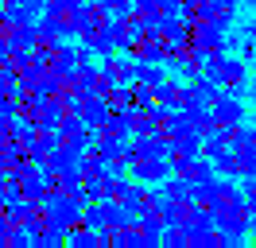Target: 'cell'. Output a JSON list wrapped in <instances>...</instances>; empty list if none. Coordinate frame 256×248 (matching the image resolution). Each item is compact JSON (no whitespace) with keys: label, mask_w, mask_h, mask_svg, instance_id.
Listing matches in <instances>:
<instances>
[{"label":"cell","mask_w":256,"mask_h":248,"mask_svg":"<svg viewBox=\"0 0 256 248\" xmlns=\"http://www.w3.org/2000/svg\"><path fill=\"white\" fill-rule=\"evenodd\" d=\"M132 159L140 155V159H160V155H167L171 152V140H167V132H140V136H132Z\"/></svg>","instance_id":"7"},{"label":"cell","mask_w":256,"mask_h":248,"mask_svg":"<svg viewBox=\"0 0 256 248\" xmlns=\"http://www.w3.org/2000/svg\"><path fill=\"white\" fill-rule=\"evenodd\" d=\"M47 16L62 28V35H70V39H78L82 31H86V12L74 8V4H54V8H47Z\"/></svg>","instance_id":"11"},{"label":"cell","mask_w":256,"mask_h":248,"mask_svg":"<svg viewBox=\"0 0 256 248\" xmlns=\"http://www.w3.org/2000/svg\"><path fill=\"white\" fill-rule=\"evenodd\" d=\"M32 214H35V202L16 198V202H8V206H4V225H8V229H28Z\"/></svg>","instance_id":"15"},{"label":"cell","mask_w":256,"mask_h":248,"mask_svg":"<svg viewBox=\"0 0 256 248\" xmlns=\"http://www.w3.org/2000/svg\"><path fill=\"white\" fill-rule=\"evenodd\" d=\"M74 108H78V116L90 124V128L105 124V120H109V112H112L109 97H101V93H86V97H74Z\"/></svg>","instance_id":"6"},{"label":"cell","mask_w":256,"mask_h":248,"mask_svg":"<svg viewBox=\"0 0 256 248\" xmlns=\"http://www.w3.org/2000/svg\"><path fill=\"white\" fill-rule=\"evenodd\" d=\"M240 194H244V206H248V210H256V178H244Z\"/></svg>","instance_id":"30"},{"label":"cell","mask_w":256,"mask_h":248,"mask_svg":"<svg viewBox=\"0 0 256 248\" xmlns=\"http://www.w3.org/2000/svg\"><path fill=\"white\" fill-rule=\"evenodd\" d=\"M101 74L109 78V82H116V86H128L136 78V58L124 54V50H112V54L101 58Z\"/></svg>","instance_id":"8"},{"label":"cell","mask_w":256,"mask_h":248,"mask_svg":"<svg viewBox=\"0 0 256 248\" xmlns=\"http://www.w3.org/2000/svg\"><path fill=\"white\" fill-rule=\"evenodd\" d=\"M186 20H182V12H171V16H163L160 20V35L167 39V43H182V35H186Z\"/></svg>","instance_id":"19"},{"label":"cell","mask_w":256,"mask_h":248,"mask_svg":"<svg viewBox=\"0 0 256 248\" xmlns=\"http://www.w3.org/2000/svg\"><path fill=\"white\" fill-rule=\"evenodd\" d=\"M82 12H86V28H101V24H109L112 16L105 12V4L101 0H86L82 4Z\"/></svg>","instance_id":"25"},{"label":"cell","mask_w":256,"mask_h":248,"mask_svg":"<svg viewBox=\"0 0 256 248\" xmlns=\"http://www.w3.org/2000/svg\"><path fill=\"white\" fill-rule=\"evenodd\" d=\"M248 229H252V236H256V210H252V221H248Z\"/></svg>","instance_id":"34"},{"label":"cell","mask_w":256,"mask_h":248,"mask_svg":"<svg viewBox=\"0 0 256 248\" xmlns=\"http://www.w3.org/2000/svg\"><path fill=\"white\" fill-rule=\"evenodd\" d=\"M210 112H214V124L218 128H233V124H244V105H240V93H229L222 90L214 101H210Z\"/></svg>","instance_id":"2"},{"label":"cell","mask_w":256,"mask_h":248,"mask_svg":"<svg viewBox=\"0 0 256 248\" xmlns=\"http://www.w3.org/2000/svg\"><path fill=\"white\" fill-rule=\"evenodd\" d=\"M58 43H66L62 28H58V24H54V20H50L47 12H43L39 20H35V50H39V54L47 58V54H50V50H54Z\"/></svg>","instance_id":"12"},{"label":"cell","mask_w":256,"mask_h":248,"mask_svg":"<svg viewBox=\"0 0 256 248\" xmlns=\"http://www.w3.org/2000/svg\"><path fill=\"white\" fill-rule=\"evenodd\" d=\"M0 124H4V112H0Z\"/></svg>","instance_id":"39"},{"label":"cell","mask_w":256,"mask_h":248,"mask_svg":"<svg viewBox=\"0 0 256 248\" xmlns=\"http://www.w3.org/2000/svg\"><path fill=\"white\" fill-rule=\"evenodd\" d=\"M43 206H47V217H50V225H58L62 232H70V229H78V225H86V217H82V202H74V198H58V194H47L43 198Z\"/></svg>","instance_id":"1"},{"label":"cell","mask_w":256,"mask_h":248,"mask_svg":"<svg viewBox=\"0 0 256 248\" xmlns=\"http://www.w3.org/2000/svg\"><path fill=\"white\" fill-rule=\"evenodd\" d=\"M240 4H248V8H252V12H256V0H240Z\"/></svg>","instance_id":"36"},{"label":"cell","mask_w":256,"mask_h":248,"mask_svg":"<svg viewBox=\"0 0 256 248\" xmlns=\"http://www.w3.org/2000/svg\"><path fill=\"white\" fill-rule=\"evenodd\" d=\"M132 190H136V186H132V174H112V170H109V194H105V198L128 202V198H132Z\"/></svg>","instance_id":"23"},{"label":"cell","mask_w":256,"mask_h":248,"mask_svg":"<svg viewBox=\"0 0 256 248\" xmlns=\"http://www.w3.org/2000/svg\"><path fill=\"white\" fill-rule=\"evenodd\" d=\"M32 148H35V159H47V155L58 148V128H35Z\"/></svg>","instance_id":"20"},{"label":"cell","mask_w":256,"mask_h":248,"mask_svg":"<svg viewBox=\"0 0 256 248\" xmlns=\"http://www.w3.org/2000/svg\"><path fill=\"white\" fill-rule=\"evenodd\" d=\"M82 190H86V202H101L109 194V174H97V178H82Z\"/></svg>","instance_id":"26"},{"label":"cell","mask_w":256,"mask_h":248,"mask_svg":"<svg viewBox=\"0 0 256 248\" xmlns=\"http://www.w3.org/2000/svg\"><path fill=\"white\" fill-rule=\"evenodd\" d=\"M160 128V105H136L132 108V136Z\"/></svg>","instance_id":"18"},{"label":"cell","mask_w":256,"mask_h":248,"mask_svg":"<svg viewBox=\"0 0 256 248\" xmlns=\"http://www.w3.org/2000/svg\"><path fill=\"white\" fill-rule=\"evenodd\" d=\"M0 16H4V4H0Z\"/></svg>","instance_id":"38"},{"label":"cell","mask_w":256,"mask_h":248,"mask_svg":"<svg viewBox=\"0 0 256 248\" xmlns=\"http://www.w3.org/2000/svg\"><path fill=\"white\" fill-rule=\"evenodd\" d=\"M237 152V148H233ZM237 178L244 182V178H256V155H248V152H237Z\"/></svg>","instance_id":"28"},{"label":"cell","mask_w":256,"mask_h":248,"mask_svg":"<svg viewBox=\"0 0 256 248\" xmlns=\"http://www.w3.org/2000/svg\"><path fill=\"white\" fill-rule=\"evenodd\" d=\"M248 221H252V210L248 206H237V210H229V214H218L214 217V225L225 232V236H237V240H244L248 236Z\"/></svg>","instance_id":"10"},{"label":"cell","mask_w":256,"mask_h":248,"mask_svg":"<svg viewBox=\"0 0 256 248\" xmlns=\"http://www.w3.org/2000/svg\"><path fill=\"white\" fill-rule=\"evenodd\" d=\"M78 39L94 46V50H97V58H105V54H112V50H120L116 35H112V24H101V28H86Z\"/></svg>","instance_id":"14"},{"label":"cell","mask_w":256,"mask_h":248,"mask_svg":"<svg viewBox=\"0 0 256 248\" xmlns=\"http://www.w3.org/2000/svg\"><path fill=\"white\" fill-rule=\"evenodd\" d=\"M128 174H132V182H144V186H163V178L171 174V159L160 155V159H132L128 163Z\"/></svg>","instance_id":"4"},{"label":"cell","mask_w":256,"mask_h":248,"mask_svg":"<svg viewBox=\"0 0 256 248\" xmlns=\"http://www.w3.org/2000/svg\"><path fill=\"white\" fill-rule=\"evenodd\" d=\"M101 4H105V12H109V16H124V12H132L136 0H101Z\"/></svg>","instance_id":"29"},{"label":"cell","mask_w":256,"mask_h":248,"mask_svg":"<svg viewBox=\"0 0 256 248\" xmlns=\"http://www.w3.org/2000/svg\"><path fill=\"white\" fill-rule=\"evenodd\" d=\"M222 152H229V132L225 128H214L210 136H202V155L206 159H218Z\"/></svg>","instance_id":"22"},{"label":"cell","mask_w":256,"mask_h":248,"mask_svg":"<svg viewBox=\"0 0 256 248\" xmlns=\"http://www.w3.org/2000/svg\"><path fill=\"white\" fill-rule=\"evenodd\" d=\"M244 35H248V39H256V16L248 20V24H244Z\"/></svg>","instance_id":"32"},{"label":"cell","mask_w":256,"mask_h":248,"mask_svg":"<svg viewBox=\"0 0 256 248\" xmlns=\"http://www.w3.org/2000/svg\"><path fill=\"white\" fill-rule=\"evenodd\" d=\"M82 155H86V148H70V144H58L54 152L47 155V159H39V167H43V174H78L82 167Z\"/></svg>","instance_id":"3"},{"label":"cell","mask_w":256,"mask_h":248,"mask_svg":"<svg viewBox=\"0 0 256 248\" xmlns=\"http://www.w3.org/2000/svg\"><path fill=\"white\" fill-rule=\"evenodd\" d=\"M54 4H62V0H47V8H54ZM47 8H43V12H47Z\"/></svg>","instance_id":"35"},{"label":"cell","mask_w":256,"mask_h":248,"mask_svg":"<svg viewBox=\"0 0 256 248\" xmlns=\"http://www.w3.org/2000/svg\"><path fill=\"white\" fill-rule=\"evenodd\" d=\"M252 82H256V66H252Z\"/></svg>","instance_id":"37"},{"label":"cell","mask_w":256,"mask_h":248,"mask_svg":"<svg viewBox=\"0 0 256 248\" xmlns=\"http://www.w3.org/2000/svg\"><path fill=\"white\" fill-rule=\"evenodd\" d=\"M156 105H167V108H186L190 105V86H186V78H167L160 90H156Z\"/></svg>","instance_id":"13"},{"label":"cell","mask_w":256,"mask_h":248,"mask_svg":"<svg viewBox=\"0 0 256 248\" xmlns=\"http://www.w3.org/2000/svg\"><path fill=\"white\" fill-rule=\"evenodd\" d=\"M214 170H218L222 178H237V152H233V148L222 152L218 159H214Z\"/></svg>","instance_id":"27"},{"label":"cell","mask_w":256,"mask_h":248,"mask_svg":"<svg viewBox=\"0 0 256 248\" xmlns=\"http://www.w3.org/2000/svg\"><path fill=\"white\" fill-rule=\"evenodd\" d=\"M66 86H70L74 97L97 93V86H101V62H78V66L70 70V78H66Z\"/></svg>","instance_id":"5"},{"label":"cell","mask_w":256,"mask_h":248,"mask_svg":"<svg viewBox=\"0 0 256 248\" xmlns=\"http://www.w3.org/2000/svg\"><path fill=\"white\" fill-rule=\"evenodd\" d=\"M163 248H190V232H186V225H167L160 236Z\"/></svg>","instance_id":"24"},{"label":"cell","mask_w":256,"mask_h":248,"mask_svg":"<svg viewBox=\"0 0 256 248\" xmlns=\"http://www.w3.org/2000/svg\"><path fill=\"white\" fill-rule=\"evenodd\" d=\"M47 62H50V70H54V74L70 78V70L78 66V46H70V43H58V46H54V50L47 54Z\"/></svg>","instance_id":"16"},{"label":"cell","mask_w":256,"mask_h":248,"mask_svg":"<svg viewBox=\"0 0 256 248\" xmlns=\"http://www.w3.org/2000/svg\"><path fill=\"white\" fill-rule=\"evenodd\" d=\"M218 86L222 90H229V93H244V86H248V62L240 58H233V54H225V62H222V74H218Z\"/></svg>","instance_id":"9"},{"label":"cell","mask_w":256,"mask_h":248,"mask_svg":"<svg viewBox=\"0 0 256 248\" xmlns=\"http://www.w3.org/2000/svg\"><path fill=\"white\" fill-rule=\"evenodd\" d=\"M237 152H248V155H256V128H248V136L237 144Z\"/></svg>","instance_id":"31"},{"label":"cell","mask_w":256,"mask_h":248,"mask_svg":"<svg viewBox=\"0 0 256 248\" xmlns=\"http://www.w3.org/2000/svg\"><path fill=\"white\" fill-rule=\"evenodd\" d=\"M248 120H252V128H256V101H252V112H248Z\"/></svg>","instance_id":"33"},{"label":"cell","mask_w":256,"mask_h":248,"mask_svg":"<svg viewBox=\"0 0 256 248\" xmlns=\"http://www.w3.org/2000/svg\"><path fill=\"white\" fill-rule=\"evenodd\" d=\"M97 136H109V140H132V128H128L124 116L109 112V120H105V124H97Z\"/></svg>","instance_id":"21"},{"label":"cell","mask_w":256,"mask_h":248,"mask_svg":"<svg viewBox=\"0 0 256 248\" xmlns=\"http://www.w3.org/2000/svg\"><path fill=\"white\" fill-rule=\"evenodd\" d=\"M186 86H190V105H210V101H214V97L222 93V86H218L214 78H206V74L190 78Z\"/></svg>","instance_id":"17"}]
</instances>
